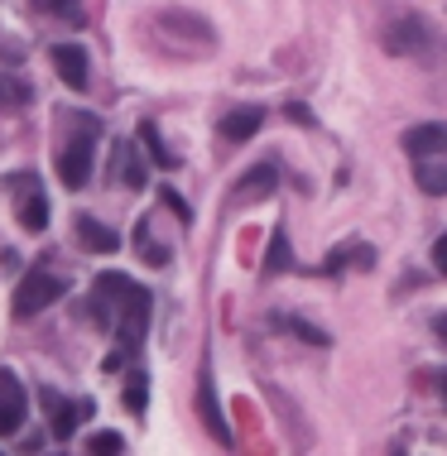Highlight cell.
Returning a JSON list of instances; mask_svg holds the SVG:
<instances>
[{
  "label": "cell",
  "instance_id": "cell-22",
  "mask_svg": "<svg viewBox=\"0 0 447 456\" xmlns=\"http://www.w3.org/2000/svg\"><path fill=\"white\" fill-rule=\"evenodd\" d=\"M289 332H293V336H303L308 346H327V332H317V326H313V322H303V318H289Z\"/></svg>",
  "mask_w": 447,
  "mask_h": 456
},
{
  "label": "cell",
  "instance_id": "cell-24",
  "mask_svg": "<svg viewBox=\"0 0 447 456\" xmlns=\"http://www.w3.org/2000/svg\"><path fill=\"white\" fill-rule=\"evenodd\" d=\"M159 197H164V207H173V216H179V221H183V226H188V221H193V212H188V202H183V197H179V193H173V188H164Z\"/></svg>",
  "mask_w": 447,
  "mask_h": 456
},
{
  "label": "cell",
  "instance_id": "cell-12",
  "mask_svg": "<svg viewBox=\"0 0 447 456\" xmlns=\"http://www.w3.org/2000/svg\"><path fill=\"white\" fill-rule=\"evenodd\" d=\"M447 149V125H414L404 135V154L409 159H428V154H443Z\"/></svg>",
  "mask_w": 447,
  "mask_h": 456
},
{
  "label": "cell",
  "instance_id": "cell-19",
  "mask_svg": "<svg viewBox=\"0 0 447 456\" xmlns=\"http://www.w3.org/2000/svg\"><path fill=\"white\" fill-rule=\"evenodd\" d=\"M87 452H92V456H121V452H125V437H121V432H92V437H87Z\"/></svg>",
  "mask_w": 447,
  "mask_h": 456
},
{
  "label": "cell",
  "instance_id": "cell-27",
  "mask_svg": "<svg viewBox=\"0 0 447 456\" xmlns=\"http://www.w3.org/2000/svg\"><path fill=\"white\" fill-rule=\"evenodd\" d=\"M438 336H443V342H447V318H438Z\"/></svg>",
  "mask_w": 447,
  "mask_h": 456
},
{
  "label": "cell",
  "instance_id": "cell-9",
  "mask_svg": "<svg viewBox=\"0 0 447 456\" xmlns=\"http://www.w3.org/2000/svg\"><path fill=\"white\" fill-rule=\"evenodd\" d=\"M197 413H203V423L212 428V437H217L221 447H231V428H227V418H221L217 389H212V370H203V380H197Z\"/></svg>",
  "mask_w": 447,
  "mask_h": 456
},
{
  "label": "cell",
  "instance_id": "cell-18",
  "mask_svg": "<svg viewBox=\"0 0 447 456\" xmlns=\"http://www.w3.org/2000/svg\"><path fill=\"white\" fill-rule=\"evenodd\" d=\"M289 264H293L289 236H284V226H275V240H269V255H265V274H284Z\"/></svg>",
  "mask_w": 447,
  "mask_h": 456
},
{
  "label": "cell",
  "instance_id": "cell-8",
  "mask_svg": "<svg viewBox=\"0 0 447 456\" xmlns=\"http://www.w3.org/2000/svg\"><path fill=\"white\" fill-rule=\"evenodd\" d=\"M49 58H53V73L63 77V87H73V91L87 87V49H77V43H53Z\"/></svg>",
  "mask_w": 447,
  "mask_h": 456
},
{
  "label": "cell",
  "instance_id": "cell-17",
  "mask_svg": "<svg viewBox=\"0 0 447 456\" xmlns=\"http://www.w3.org/2000/svg\"><path fill=\"white\" fill-rule=\"evenodd\" d=\"M116 159H121V178H125V188H145V163H140V154L131 145H116Z\"/></svg>",
  "mask_w": 447,
  "mask_h": 456
},
{
  "label": "cell",
  "instance_id": "cell-21",
  "mask_svg": "<svg viewBox=\"0 0 447 456\" xmlns=\"http://www.w3.org/2000/svg\"><path fill=\"white\" fill-rule=\"evenodd\" d=\"M140 260H145V264H169V255H164V245L159 240H149V226H145V221H140Z\"/></svg>",
  "mask_w": 447,
  "mask_h": 456
},
{
  "label": "cell",
  "instance_id": "cell-7",
  "mask_svg": "<svg viewBox=\"0 0 447 456\" xmlns=\"http://www.w3.org/2000/svg\"><path fill=\"white\" fill-rule=\"evenodd\" d=\"M73 236H77V245H82L87 255H111V250H121V236H116L111 226H101L97 216H87V212L73 216Z\"/></svg>",
  "mask_w": 447,
  "mask_h": 456
},
{
  "label": "cell",
  "instance_id": "cell-6",
  "mask_svg": "<svg viewBox=\"0 0 447 456\" xmlns=\"http://www.w3.org/2000/svg\"><path fill=\"white\" fill-rule=\"evenodd\" d=\"M10 188H15V197H20V226H25V231H44V226H49V197L39 193V183H34L29 173H15Z\"/></svg>",
  "mask_w": 447,
  "mask_h": 456
},
{
  "label": "cell",
  "instance_id": "cell-14",
  "mask_svg": "<svg viewBox=\"0 0 447 456\" xmlns=\"http://www.w3.org/2000/svg\"><path fill=\"white\" fill-rule=\"evenodd\" d=\"M414 183H419V193H428V197H447V163H428V159H419Z\"/></svg>",
  "mask_w": 447,
  "mask_h": 456
},
{
  "label": "cell",
  "instance_id": "cell-26",
  "mask_svg": "<svg viewBox=\"0 0 447 456\" xmlns=\"http://www.w3.org/2000/svg\"><path fill=\"white\" fill-rule=\"evenodd\" d=\"M289 121H299V125H313V111L303 106V101H293V106H289Z\"/></svg>",
  "mask_w": 447,
  "mask_h": 456
},
{
  "label": "cell",
  "instance_id": "cell-5",
  "mask_svg": "<svg viewBox=\"0 0 447 456\" xmlns=\"http://www.w3.org/2000/svg\"><path fill=\"white\" fill-rule=\"evenodd\" d=\"M29 418V399H25V384H20L15 370H0V437L20 432Z\"/></svg>",
  "mask_w": 447,
  "mask_h": 456
},
{
  "label": "cell",
  "instance_id": "cell-3",
  "mask_svg": "<svg viewBox=\"0 0 447 456\" xmlns=\"http://www.w3.org/2000/svg\"><path fill=\"white\" fill-rule=\"evenodd\" d=\"M385 49H390L395 58H428L433 53V29H428V20H419V15H395L390 25H385Z\"/></svg>",
  "mask_w": 447,
  "mask_h": 456
},
{
  "label": "cell",
  "instance_id": "cell-2",
  "mask_svg": "<svg viewBox=\"0 0 447 456\" xmlns=\"http://www.w3.org/2000/svg\"><path fill=\"white\" fill-rule=\"evenodd\" d=\"M92 154H97V121L82 115L77 135L68 139L63 154H58V183H63L68 193H77V188H87V183H92Z\"/></svg>",
  "mask_w": 447,
  "mask_h": 456
},
{
  "label": "cell",
  "instance_id": "cell-13",
  "mask_svg": "<svg viewBox=\"0 0 447 456\" xmlns=\"http://www.w3.org/2000/svg\"><path fill=\"white\" fill-rule=\"evenodd\" d=\"M92 413H97V404H92V399L58 404V413H53V437H58V442H68V437H73V432H77L82 423H87Z\"/></svg>",
  "mask_w": 447,
  "mask_h": 456
},
{
  "label": "cell",
  "instance_id": "cell-25",
  "mask_svg": "<svg viewBox=\"0 0 447 456\" xmlns=\"http://www.w3.org/2000/svg\"><path fill=\"white\" fill-rule=\"evenodd\" d=\"M433 269H438V274H447V231L438 240H433Z\"/></svg>",
  "mask_w": 447,
  "mask_h": 456
},
{
  "label": "cell",
  "instance_id": "cell-11",
  "mask_svg": "<svg viewBox=\"0 0 447 456\" xmlns=\"http://www.w3.org/2000/svg\"><path fill=\"white\" fill-rule=\"evenodd\" d=\"M275 188H279L275 163H255V169H251V173H245V178L236 183V193H231V197H236V202H260V197H269Z\"/></svg>",
  "mask_w": 447,
  "mask_h": 456
},
{
  "label": "cell",
  "instance_id": "cell-15",
  "mask_svg": "<svg viewBox=\"0 0 447 456\" xmlns=\"http://www.w3.org/2000/svg\"><path fill=\"white\" fill-rule=\"evenodd\" d=\"M29 82L25 77H10V73H0V111H25L29 106Z\"/></svg>",
  "mask_w": 447,
  "mask_h": 456
},
{
  "label": "cell",
  "instance_id": "cell-1",
  "mask_svg": "<svg viewBox=\"0 0 447 456\" xmlns=\"http://www.w3.org/2000/svg\"><path fill=\"white\" fill-rule=\"evenodd\" d=\"M149 308H155L149 288H140L135 279H125V274H97V288H92V303H87V312L106 326V332L121 336L125 350H140V342H145Z\"/></svg>",
  "mask_w": 447,
  "mask_h": 456
},
{
  "label": "cell",
  "instance_id": "cell-10",
  "mask_svg": "<svg viewBox=\"0 0 447 456\" xmlns=\"http://www.w3.org/2000/svg\"><path fill=\"white\" fill-rule=\"evenodd\" d=\"M265 125V111L260 106H236V111H227L221 115V139H231V145H245V139H251L255 130H260Z\"/></svg>",
  "mask_w": 447,
  "mask_h": 456
},
{
  "label": "cell",
  "instance_id": "cell-16",
  "mask_svg": "<svg viewBox=\"0 0 447 456\" xmlns=\"http://www.w3.org/2000/svg\"><path fill=\"white\" fill-rule=\"evenodd\" d=\"M34 15H49V20H68V25H82V10L77 0H29Z\"/></svg>",
  "mask_w": 447,
  "mask_h": 456
},
{
  "label": "cell",
  "instance_id": "cell-23",
  "mask_svg": "<svg viewBox=\"0 0 447 456\" xmlns=\"http://www.w3.org/2000/svg\"><path fill=\"white\" fill-rule=\"evenodd\" d=\"M125 408L145 413V375H131V384H125Z\"/></svg>",
  "mask_w": 447,
  "mask_h": 456
},
{
  "label": "cell",
  "instance_id": "cell-20",
  "mask_svg": "<svg viewBox=\"0 0 447 456\" xmlns=\"http://www.w3.org/2000/svg\"><path fill=\"white\" fill-rule=\"evenodd\" d=\"M140 145H145L149 149V154H155V163H164V169H173V154H169V149H164V139H159V130H155V125H140Z\"/></svg>",
  "mask_w": 447,
  "mask_h": 456
},
{
  "label": "cell",
  "instance_id": "cell-4",
  "mask_svg": "<svg viewBox=\"0 0 447 456\" xmlns=\"http://www.w3.org/2000/svg\"><path fill=\"white\" fill-rule=\"evenodd\" d=\"M63 279L49 274V269H34V274L20 279V288H15V318H39L44 308H53L58 298H63Z\"/></svg>",
  "mask_w": 447,
  "mask_h": 456
}]
</instances>
